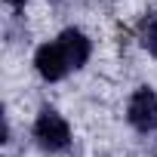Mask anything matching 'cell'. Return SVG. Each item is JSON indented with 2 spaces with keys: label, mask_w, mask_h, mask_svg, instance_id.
Segmentation results:
<instances>
[{
  "label": "cell",
  "mask_w": 157,
  "mask_h": 157,
  "mask_svg": "<svg viewBox=\"0 0 157 157\" xmlns=\"http://www.w3.org/2000/svg\"><path fill=\"white\" fill-rule=\"evenodd\" d=\"M34 139L43 151H65L68 142H71V129H68V123L62 120L59 111L43 108L34 120Z\"/></svg>",
  "instance_id": "cell-1"
},
{
  "label": "cell",
  "mask_w": 157,
  "mask_h": 157,
  "mask_svg": "<svg viewBox=\"0 0 157 157\" xmlns=\"http://www.w3.org/2000/svg\"><path fill=\"white\" fill-rule=\"evenodd\" d=\"M126 117H129V123H132L139 132H154V129H157V96H154L148 86L136 90L132 99H129Z\"/></svg>",
  "instance_id": "cell-2"
},
{
  "label": "cell",
  "mask_w": 157,
  "mask_h": 157,
  "mask_svg": "<svg viewBox=\"0 0 157 157\" xmlns=\"http://www.w3.org/2000/svg\"><path fill=\"white\" fill-rule=\"evenodd\" d=\"M34 65H37L43 80H62V77L71 71V62H68V56H65V49H62L59 40L43 43L37 49V56H34Z\"/></svg>",
  "instance_id": "cell-3"
},
{
  "label": "cell",
  "mask_w": 157,
  "mask_h": 157,
  "mask_svg": "<svg viewBox=\"0 0 157 157\" xmlns=\"http://www.w3.org/2000/svg\"><path fill=\"white\" fill-rule=\"evenodd\" d=\"M59 43H62V49H65L71 68H83V65H86V59H90V40H86L83 31L68 28V31L59 34Z\"/></svg>",
  "instance_id": "cell-4"
},
{
  "label": "cell",
  "mask_w": 157,
  "mask_h": 157,
  "mask_svg": "<svg viewBox=\"0 0 157 157\" xmlns=\"http://www.w3.org/2000/svg\"><path fill=\"white\" fill-rule=\"evenodd\" d=\"M139 40L151 56H157V13H148L139 22Z\"/></svg>",
  "instance_id": "cell-5"
},
{
  "label": "cell",
  "mask_w": 157,
  "mask_h": 157,
  "mask_svg": "<svg viewBox=\"0 0 157 157\" xmlns=\"http://www.w3.org/2000/svg\"><path fill=\"white\" fill-rule=\"evenodd\" d=\"M6 3H10V6H25L28 0H6Z\"/></svg>",
  "instance_id": "cell-6"
}]
</instances>
